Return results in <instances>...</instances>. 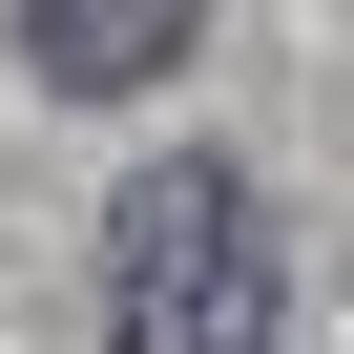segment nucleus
Wrapping results in <instances>:
<instances>
[{
  "mask_svg": "<svg viewBox=\"0 0 354 354\" xmlns=\"http://www.w3.org/2000/svg\"><path fill=\"white\" fill-rule=\"evenodd\" d=\"M104 354H271V188L167 146L104 209Z\"/></svg>",
  "mask_w": 354,
  "mask_h": 354,
  "instance_id": "obj_1",
  "label": "nucleus"
},
{
  "mask_svg": "<svg viewBox=\"0 0 354 354\" xmlns=\"http://www.w3.org/2000/svg\"><path fill=\"white\" fill-rule=\"evenodd\" d=\"M188 42H209V0H21V63L63 104H146Z\"/></svg>",
  "mask_w": 354,
  "mask_h": 354,
  "instance_id": "obj_2",
  "label": "nucleus"
}]
</instances>
